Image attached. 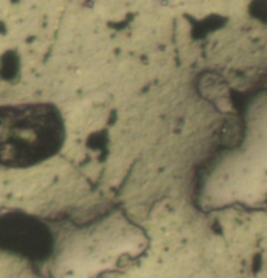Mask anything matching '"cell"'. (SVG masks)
<instances>
[{
	"instance_id": "6da1fadb",
	"label": "cell",
	"mask_w": 267,
	"mask_h": 278,
	"mask_svg": "<svg viewBox=\"0 0 267 278\" xmlns=\"http://www.w3.org/2000/svg\"><path fill=\"white\" fill-rule=\"evenodd\" d=\"M66 139V121L56 105L26 103L0 107V165H40L56 156Z\"/></svg>"
}]
</instances>
